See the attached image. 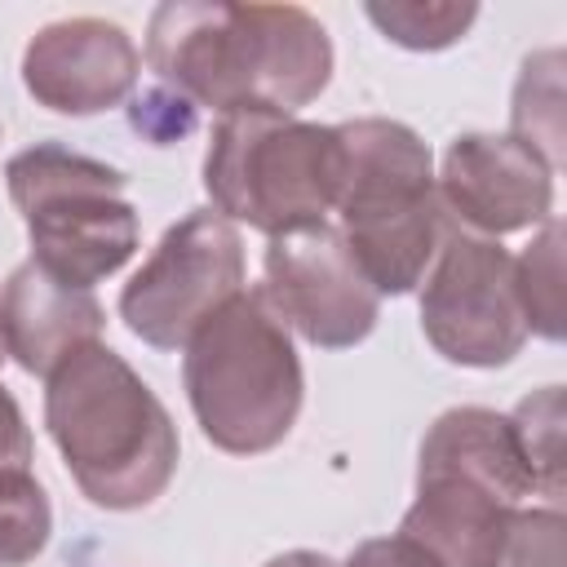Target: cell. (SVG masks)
Returning <instances> with one entry per match:
<instances>
[{"label": "cell", "mask_w": 567, "mask_h": 567, "mask_svg": "<svg viewBox=\"0 0 567 567\" xmlns=\"http://www.w3.org/2000/svg\"><path fill=\"white\" fill-rule=\"evenodd\" d=\"M403 49H447L478 18L474 4H368L363 9Z\"/></svg>", "instance_id": "cell-18"}, {"label": "cell", "mask_w": 567, "mask_h": 567, "mask_svg": "<svg viewBox=\"0 0 567 567\" xmlns=\"http://www.w3.org/2000/svg\"><path fill=\"white\" fill-rule=\"evenodd\" d=\"M563 53L545 49L536 58L523 62L518 89H514V142H523L527 151H536L549 168L563 164Z\"/></svg>", "instance_id": "cell-14"}, {"label": "cell", "mask_w": 567, "mask_h": 567, "mask_svg": "<svg viewBox=\"0 0 567 567\" xmlns=\"http://www.w3.org/2000/svg\"><path fill=\"white\" fill-rule=\"evenodd\" d=\"M341 567H439V563L408 536H377L363 540Z\"/></svg>", "instance_id": "cell-20"}, {"label": "cell", "mask_w": 567, "mask_h": 567, "mask_svg": "<svg viewBox=\"0 0 567 567\" xmlns=\"http://www.w3.org/2000/svg\"><path fill=\"white\" fill-rule=\"evenodd\" d=\"M509 425L532 470V487L558 501L563 496V385H545L532 399H523Z\"/></svg>", "instance_id": "cell-16"}, {"label": "cell", "mask_w": 567, "mask_h": 567, "mask_svg": "<svg viewBox=\"0 0 567 567\" xmlns=\"http://www.w3.org/2000/svg\"><path fill=\"white\" fill-rule=\"evenodd\" d=\"M53 532V509L44 487L31 478V470H4L0 474V567L31 563Z\"/></svg>", "instance_id": "cell-17"}, {"label": "cell", "mask_w": 567, "mask_h": 567, "mask_svg": "<svg viewBox=\"0 0 567 567\" xmlns=\"http://www.w3.org/2000/svg\"><path fill=\"white\" fill-rule=\"evenodd\" d=\"M341 137V244L377 292H412L447 230L430 173V146L399 120H350Z\"/></svg>", "instance_id": "cell-4"}, {"label": "cell", "mask_w": 567, "mask_h": 567, "mask_svg": "<svg viewBox=\"0 0 567 567\" xmlns=\"http://www.w3.org/2000/svg\"><path fill=\"white\" fill-rule=\"evenodd\" d=\"M235 292H244V244L235 221L213 208L186 213L120 292L133 337L155 350L186 346Z\"/></svg>", "instance_id": "cell-8"}, {"label": "cell", "mask_w": 567, "mask_h": 567, "mask_svg": "<svg viewBox=\"0 0 567 567\" xmlns=\"http://www.w3.org/2000/svg\"><path fill=\"white\" fill-rule=\"evenodd\" d=\"M27 93L62 115H97L120 106L137 84V49L106 18H62L31 35L22 53Z\"/></svg>", "instance_id": "cell-12"}, {"label": "cell", "mask_w": 567, "mask_h": 567, "mask_svg": "<svg viewBox=\"0 0 567 567\" xmlns=\"http://www.w3.org/2000/svg\"><path fill=\"white\" fill-rule=\"evenodd\" d=\"M4 470H31V434L13 394L0 385V474Z\"/></svg>", "instance_id": "cell-21"}, {"label": "cell", "mask_w": 567, "mask_h": 567, "mask_svg": "<svg viewBox=\"0 0 567 567\" xmlns=\"http://www.w3.org/2000/svg\"><path fill=\"white\" fill-rule=\"evenodd\" d=\"M496 567H563V514L518 509Z\"/></svg>", "instance_id": "cell-19"}, {"label": "cell", "mask_w": 567, "mask_h": 567, "mask_svg": "<svg viewBox=\"0 0 567 567\" xmlns=\"http://www.w3.org/2000/svg\"><path fill=\"white\" fill-rule=\"evenodd\" d=\"M146 58L168 93L190 106L284 111L315 102L332 75V44L297 4L168 0L151 13Z\"/></svg>", "instance_id": "cell-1"}, {"label": "cell", "mask_w": 567, "mask_h": 567, "mask_svg": "<svg viewBox=\"0 0 567 567\" xmlns=\"http://www.w3.org/2000/svg\"><path fill=\"white\" fill-rule=\"evenodd\" d=\"M186 399L204 439L257 456L288 439L301 412V359L266 292H235L186 341Z\"/></svg>", "instance_id": "cell-5"}, {"label": "cell", "mask_w": 567, "mask_h": 567, "mask_svg": "<svg viewBox=\"0 0 567 567\" xmlns=\"http://www.w3.org/2000/svg\"><path fill=\"white\" fill-rule=\"evenodd\" d=\"M514 279H518V306L527 319V332L558 341L563 337V221L549 217L545 230L527 244L523 257H514Z\"/></svg>", "instance_id": "cell-15"}, {"label": "cell", "mask_w": 567, "mask_h": 567, "mask_svg": "<svg viewBox=\"0 0 567 567\" xmlns=\"http://www.w3.org/2000/svg\"><path fill=\"white\" fill-rule=\"evenodd\" d=\"M532 492V470L509 416L492 408H447L425 430L416 501L399 536L416 540L439 567H496Z\"/></svg>", "instance_id": "cell-3"}, {"label": "cell", "mask_w": 567, "mask_h": 567, "mask_svg": "<svg viewBox=\"0 0 567 567\" xmlns=\"http://www.w3.org/2000/svg\"><path fill=\"white\" fill-rule=\"evenodd\" d=\"M261 292L288 328L323 350L359 346L381 315V292L328 221L270 235Z\"/></svg>", "instance_id": "cell-10"}, {"label": "cell", "mask_w": 567, "mask_h": 567, "mask_svg": "<svg viewBox=\"0 0 567 567\" xmlns=\"http://www.w3.org/2000/svg\"><path fill=\"white\" fill-rule=\"evenodd\" d=\"M44 425L80 492L102 509H142L173 483L177 425L151 385L102 341L49 372Z\"/></svg>", "instance_id": "cell-2"}, {"label": "cell", "mask_w": 567, "mask_h": 567, "mask_svg": "<svg viewBox=\"0 0 567 567\" xmlns=\"http://www.w3.org/2000/svg\"><path fill=\"white\" fill-rule=\"evenodd\" d=\"M341 186V137L328 124H306L284 111L217 115L204 190L213 213L284 235L323 221Z\"/></svg>", "instance_id": "cell-6"}, {"label": "cell", "mask_w": 567, "mask_h": 567, "mask_svg": "<svg viewBox=\"0 0 567 567\" xmlns=\"http://www.w3.org/2000/svg\"><path fill=\"white\" fill-rule=\"evenodd\" d=\"M421 328L430 346L465 368H501L527 341L514 257L483 235L447 226L425 270Z\"/></svg>", "instance_id": "cell-9"}, {"label": "cell", "mask_w": 567, "mask_h": 567, "mask_svg": "<svg viewBox=\"0 0 567 567\" xmlns=\"http://www.w3.org/2000/svg\"><path fill=\"white\" fill-rule=\"evenodd\" d=\"M434 190L461 230H478L483 239H492L549 221L554 168L514 137L465 133L447 146Z\"/></svg>", "instance_id": "cell-11"}, {"label": "cell", "mask_w": 567, "mask_h": 567, "mask_svg": "<svg viewBox=\"0 0 567 567\" xmlns=\"http://www.w3.org/2000/svg\"><path fill=\"white\" fill-rule=\"evenodd\" d=\"M4 182L31 235V261L49 275L93 288L133 257L137 213L124 199L120 168L44 142L13 155Z\"/></svg>", "instance_id": "cell-7"}, {"label": "cell", "mask_w": 567, "mask_h": 567, "mask_svg": "<svg viewBox=\"0 0 567 567\" xmlns=\"http://www.w3.org/2000/svg\"><path fill=\"white\" fill-rule=\"evenodd\" d=\"M0 359H4V337H0Z\"/></svg>", "instance_id": "cell-23"}, {"label": "cell", "mask_w": 567, "mask_h": 567, "mask_svg": "<svg viewBox=\"0 0 567 567\" xmlns=\"http://www.w3.org/2000/svg\"><path fill=\"white\" fill-rule=\"evenodd\" d=\"M266 567H337L328 554H315V549H292V554H279L270 558Z\"/></svg>", "instance_id": "cell-22"}, {"label": "cell", "mask_w": 567, "mask_h": 567, "mask_svg": "<svg viewBox=\"0 0 567 567\" xmlns=\"http://www.w3.org/2000/svg\"><path fill=\"white\" fill-rule=\"evenodd\" d=\"M0 337L18 368L49 377L102 337V306L93 288H75L35 261H22L0 292Z\"/></svg>", "instance_id": "cell-13"}]
</instances>
